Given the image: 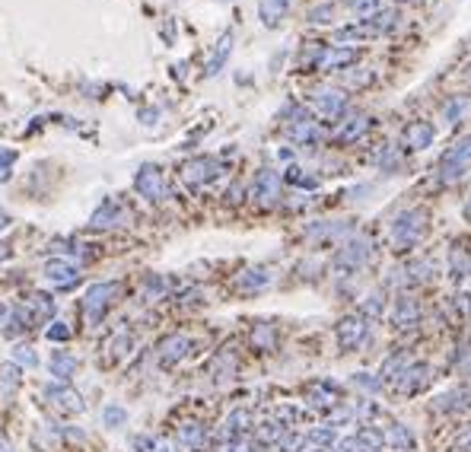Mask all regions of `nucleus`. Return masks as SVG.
<instances>
[{
	"label": "nucleus",
	"instance_id": "obj_51",
	"mask_svg": "<svg viewBox=\"0 0 471 452\" xmlns=\"http://www.w3.org/2000/svg\"><path fill=\"white\" fill-rule=\"evenodd\" d=\"M220 452H248V446H245V443H242V439H239V443H226V446H223Z\"/></svg>",
	"mask_w": 471,
	"mask_h": 452
},
{
	"label": "nucleus",
	"instance_id": "obj_41",
	"mask_svg": "<svg viewBox=\"0 0 471 452\" xmlns=\"http://www.w3.org/2000/svg\"><path fill=\"white\" fill-rule=\"evenodd\" d=\"M382 306H385V299H382V293H369L366 299L360 303V312L363 315H369V318H376L382 312Z\"/></svg>",
	"mask_w": 471,
	"mask_h": 452
},
{
	"label": "nucleus",
	"instance_id": "obj_39",
	"mask_svg": "<svg viewBox=\"0 0 471 452\" xmlns=\"http://www.w3.org/2000/svg\"><path fill=\"white\" fill-rule=\"evenodd\" d=\"M405 369H407V366H405V360L392 354L385 363H382V379H395V382H398V376L405 373Z\"/></svg>",
	"mask_w": 471,
	"mask_h": 452
},
{
	"label": "nucleus",
	"instance_id": "obj_55",
	"mask_svg": "<svg viewBox=\"0 0 471 452\" xmlns=\"http://www.w3.org/2000/svg\"><path fill=\"white\" fill-rule=\"evenodd\" d=\"M0 452H13V446H10V443H6V439H4V436H0Z\"/></svg>",
	"mask_w": 471,
	"mask_h": 452
},
{
	"label": "nucleus",
	"instance_id": "obj_32",
	"mask_svg": "<svg viewBox=\"0 0 471 452\" xmlns=\"http://www.w3.org/2000/svg\"><path fill=\"white\" fill-rule=\"evenodd\" d=\"M356 439H360L363 446H366L369 452H379L382 446H385V439H382V430H376V427H360V433H356Z\"/></svg>",
	"mask_w": 471,
	"mask_h": 452
},
{
	"label": "nucleus",
	"instance_id": "obj_45",
	"mask_svg": "<svg viewBox=\"0 0 471 452\" xmlns=\"http://www.w3.org/2000/svg\"><path fill=\"white\" fill-rule=\"evenodd\" d=\"M286 178H290L293 185H303V188H315V185H318L315 175H303V169H296V166H293V169H286Z\"/></svg>",
	"mask_w": 471,
	"mask_h": 452
},
{
	"label": "nucleus",
	"instance_id": "obj_50",
	"mask_svg": "<svg viewBox=\"0 0 471 452\" xmlns=\"http://www.w3.org/2000/svg\"><path fill=\"white\" fill-rule=\"evenodd\" d=\"M331 10H335V6H328V4H325V6H315V10L309 13V19H312V23H328Z\"/></svg>",
	"mask_w": 471,
	"mask_h": 452
},
{
	"label": "nucleus",
	"instance_id": "obj_43",
	"mask_svg": "<svg viewBox=\"0 0 471 452\" xmlns=\"http://www.w3.org/2000/svg\"><path fill=\"white\" fill-rule=\"evenodd\" d=\"M465 108H468V99H465V95H455V99L446 105V121H449V124H455V121L462 118Z\"/></svg>",
	"mask_w": 471,
	"mask_h": 452
},
{
	"label": "nucleus",
	"instance_id": "obj_15",
	"mask_svg": "<svg viewBox=\"0 0 471 452\" xmlns=\"http://www.w3.org/2000/svg\"><path fill=\"white\" fill-rule=\"evenodd\" d=\"M286 134L293 137V144H315V140H322L318 121H312L309 115H303V112H296V121L286 127Z\"/></svg>",
	"mask_w": 471,
	"mask_h": 452
},
{
	"label": "nucleus",
	"instance_id": "obj_11",
	"mask_svg": "<svg viewBox=\"0 0 471 452\" xmlns=\"http://www.w3.org/2000/svg\"><path fill=\"white\" fill-rule=\"evenodd\" d=\"M19 309H23V315L29 318V325H45L51 315H54V299H51L48 293H29Z\"/></svg>",
	"mask_w": 471,
	"mask_h": 452
},
{
	"label": "nucleus",
	"instance_id": "obj_40",
	"mask_svg": "<svg viewBox=\"0 0 471 452\" xmlns=\"http://www.w3.org/2000/svg\"><path fill=\"white\" fill-rule=\"evenodd\" d=\"M13 360L19 363V366H35L38 363V357H35V350L29 347V344H16V347H13Z\"/></svg>",
	"mask_w": 471,
	"mask_h": 452
},
{
	"label": "nucleus",
	"instance_id": "obj_34",
	"mask_svg": "<svg viewBox=\"0 0 471 452\" xmlns=\"http://www.w3.org/2000/svg\"><path fill=\"white\" fill-rule=\"evenodd\" d=\"M350 10L356 13L360 19H373L376 13H382V0H350Z\"/></svg>",
	"mask_w": 471,
	"mask_h": 452
},
{
	"label": "nucleus",
	"instance_id": "obj_1",
	"mask_svg": "<svg viewBox=\"0 0 471 452\" xmlns=\"http://www.w3.org/2000/svg\"><path fill=\"white\" fill-rule=\"evenodd\" d=\"M426 233V214L424 210H405L398 220L392 223V248L395 252H407L414 248Z\"/></svg>",
	"mask_w": 471,
	"mask_h": 452
},
{
	"label": "nucleus",
	"instance_id": "obj_36",
	"mask_svg": "<svg viewBox=\"0 0 471 452\" xmlns=\"http://www.w3.org/2000/svg\"><path fill=\"white\" fill-rule=\"evenodd\" d=\"M465 274H468V252H465L462 245L452 248V277L462 280Z\"/></svg>",
	"mask_w": 471,
	"mask_h": 452
},
{
	"label": "nucleus",
	"instance_id": "obj_5",
	"mask_svg": "<svg viewBox=\"0 0 471 452\" xmlns=\"http://www.w3.org/2000/svg\"><path fill=\"white\" fill-rule=\"evenodd\" d=\"M134 188H137L140 197H146V201H163L165 197V178L163 172H159V166H140L137 175H134Z\"/></svg>",
	"mask_w": 471,
	"mask_h": 452
},
{
	"label": "nucleus",
	"instance_id": "obj_8",
	"mask_svg": "<svg viewBox=\"0 0 471 452\" xmlns=\"http://www.w3.org/2000/svg\"><path fill=\"white\" fill-rule=\"evenodd\" d=\"M216 175H220V166H216V159H210V156H194L182 166V178L191 185V188H201V185L214 182Z\"/></svg>",
	"mask_w": 471,
	"mask_h": 452
},
{
	"label": "nucleus",
	"instance_id": "obj_42",
	"mask_svg": "<svg viewBox=\"0 0 471 452\" xmlns=\"http://www.w3.org/2000/svg\"><path fill=\"white\" fill-rule=\"evenodd\" d=\"M350 382H354L356 388H363V392H373V395L382 388V379H376V376H369V373H356Z\"/></svg>",
	"mask_w": 471,
	"mask_h": 452
},
{
	"label": "nucleus",
	"instance_id": "obj_22",
	"mask_svg": "<svg viewBox=\"0 0 471 452\" xmlns=\"http://www.w3.org/2000/svg\"><path fill=\"white\" fill-rule=\"evenodd\" d=\"M48 373L54 376L57 382H70V379H74V373H76V360L70 354H64V350H54L51 360H48Z\"/></svg>",
	"mask_w": 471,
	"mask_h": 452
},
{
	"label": "nucleus",
	"instance_id": "obj_12",
	"mask_svg": "<svg viewBox=\"0 0 471 452\" xmlns=\"http://www.w3.org/2000/svg\"><path fill=\"white\" fill-rule=\"evenodd\" d=\"M188 350H191V337L188 335H169V337H163V341H159L156 357H159V363H163V366H172V363L185 360V357H188Z\"/></svg>",
	"mask_w": 471,
	"mask_h": 452
},
{
	"label": "nucleus",
	"instance_id": "obj_37",
	"mask_svg": "<svg viewBox=\"0 0 471 452\" xmlns=\"http://www.w3.org/2000/svg\"><path fill=\"white\" fill-rule=\"evenodd\" d=\"M252 344L258 350H271L274 347V331L267 328V325H255V331H252Z\"/></svg>",
	"mask_w": 471,
	"mask_h": 452
},
{
	"label": "nucleus",
	"instance_id": "obj_24",
	"mask_svg": "<svg viewBox=\"0 0 471 452\" xmlns=\"http://www.w3.org/2000/svg\"><path fill=\"white\" fill-rule=\"evenodd\" d=\"M392 322L398 325V328H414V325L420 322V306L407 296L398 299V303H395V312H392Z\"/></svg>",
	"mask_w": 471,
	"mask_h": 452
},
{
	"label": "nucleus",
	"instance_id": "obj_30",
	"mask_svg": "<svg viewBox=\"0 0 471 452\" xmlns=\"http://www.w3.org/2000/svg\"><path fill=\"white\" fill-rule=\"evenodd\" d=\"M19 388V366L16 363H4L0 366V395H13Z\"/></svg>",
	"mask_w": 471,
	"mask_h": 452
},
{
	"label": "nucleus",
	"instance_id": "obj_44",
	"mask_svg": "<svg viewBox=\"0 0 471 452\" xmlns=\"http://www.w3.org/2000/svg\"><path fill=\"white\" fill-rule=\"evenodd\" d=\"M13 163H16V150H0V182H6L13 172Z\"/></svg>",
	"mask_w": 471,
	"mask_h": 452
},
{
	"label": "nucleus",
	"instance_id": "obj_53",
	"mask_svg": "<svg viewBox=\"0 0 471 452\" xmlns=\"http://www.w3.org/2000/svg\"><path fill=\"white\" fill-rule=\"evenodd\" d=\"M13 255V248H10V242H0V265H4L6 258Z\"/></svg>",
	"mask_w": 471,
	"mask_h": 452
},
{
	"label": "nucleus",
	"instance_id": "obj_17",
	"mask_svg": "<svg viewBox=\"0 0 471 452\" xmlns=\"http://www.w3.org/2000/svg\"><path fill=\"white\" fill-rule=\"evenodd\" d=\"M124 210L118 207L115 201H102V207L93 214V220H89V226L95 229H112V226H124Z\"/></svg>",
	"mask_w": 471,
	"mask_h": 452
},
{
	"label": "nucleus",
	"instance_id": "obj_4",
	"mask_svg": "<svg viewBox=\"0 0 471 452\" xmlns=\"http://www.w3.org/2000/svg\"><path fill=\"white\" fill-rule=\"evenodd\" d=\"M373 258V242L369 239H360V236H354V239L347 242V245L337 252V258H335V267L337 271H344V274H350V271H360L366 261Z\"/></svg>",
	"mask_w": 471,
	"mask_h": 452
},
{
	"label": "nucleus",
	"instance_id": "obj_52",
	"mask_svg": "<svg viewBox=\"0 0 471 452\" xmlns=\"http://www.w3.org/2000/svg\"><path fill=\"white\" fill-rule=\"evenodd\" d=\"M458 449H471V430H465L462 436H458Z\"/></svg>",
	"mask_w": 471,
	"mask_h": 452
},
{
	"label": "nucleus",
	"instance_id": "obj_46",
	"mask_svg": "<svg viewBox=\"0 0 471 452\" xmlns=\"http://www.w3.org/2000/svg\"><path fill=\"white\" fill-rule=\"evenodd\" d=\"M45 337H48V341H67L70 337L67 322H51L48 328H45Z\"/></svg>",
	"mask_w": 471,
	"mask_h": 452
},
{
	"label": "nucleus",
	"instance_id": "obj_20",
	"mask_svg": "<svg viewBox=\"0 0 471 452\" xmlns=\"http://www.w3.org/2000/svg\"><path fill=\"white\" fill-rule=\"evenodd\" d=\"M248 427H252V414L242 411V407H239V411H233V414L226 417V424H223L220 436H223V439H229V443H239V439L248 433Z\"/></svg>",
	"mask_w": 471,
	"mask_h": 452
},
{
	"label": "nucleus",
	"instance_id": "obj_13",
	"mask_svg": "<svg viewBox=\"0 0 471 452\" xmlns=\"http://www.w3.org/2000/svg\"><path fill=\"white\" fill-rule=\"evenodd\" d=\"M363 337H366V322L356 315H347L337 322V341H341L344 350H354L363 344Z\"/></svg>",
	"mask_w": 471,
	"mask_h": 452
},
{
	"label": "nucleus",
	"instance_id": "obj_35",
	"mask_svg": "<svg viewBox=\"0 0 471 452\" xmlns=\"http://www.w3.org/2000/svg\"><path fill=\"white\" fill-rule=\"evenodd\" d=\"M286 433V427L284 424H261L258 427V443H280V436Z\"/></svg>",
	"mask_w": 471,
	"mask_h": 452
},
{
	"label": "nucleus",
	"instance_id": "obj_56",
	"mask_svg": "<svg viewBox=\"0 0 471 452\" xmlns=\"http://www.w3.org/2000/svg\"><path fill=\"white\" fill-rule=\"evenodd\" d=\"M6 223H10V216H6L4 210H0V229H6Z\"/></svg>",
	"mask_w": 471,
	"mask_h": 452
},
{
	"label": "nucleus",
	"instance_id": "obj_10",
	"mask_svg": "<svg viewBox=\"0 0 471 452\" xmlns=\"http://www.w3.org/2000/svg\"><path fill=\"white\" fill-rule=\"evenodd\" d=\"M45 395L51 398V405L61 407V411H67V414H80L83 407H86L83 398H80V392H74L67 382H48V386H45Z\"/></svg>",
	"mask_w": 471,
	"mask_h": 452
},
{
	"label": "nucleus",
	"instance_id": "obj_23",
	"mask_svg": "<svg viewBox=\"0 0 471 452\" xmlns=\"http://www.w3.org/2000/svg\"><path fill=\"white\" fill-rule=\"evenodd\" d=\"M204 439H207V430L197 420H188V424H182L175 430V443L185 446V449H197V446H204Z\"/></svg>",
	"mask_w": 471,
	"mask_h": 452
},
{
	"label": "nucleus",
	"instance_id": "obj_57",
	"mask_svg": "<svg viewBox=\"0 0 471 452\" xmlns=\"http://www.w3.org/2000/svg\"><path fill=\"white\" fill-rule=\"evenodd\" d=\"M465 216H468V220H471V201L465 204Z\"/></svg>",
	"mask_w": 471,
	"mask_h": 452
},
{
	"label": "nucleus",
	"instance_id": "obj_31",
	"mask_svg": "<svg viewBox=\"0 0 471 452\" xmlns=\"http://www.w3.org/2000/svg\"><path fill=\"white\" fill-rule=\"evenodd\" d=\"M131 335H127V331H118V335L112 337V341H108V360H121V357H127V350H131Z\"/></svg>",
	"mask_w": 471,
	"mask_h": 452
},
{
	"label": "nucleus",
	"instance_id": "obj_16",
	"mask_svg": "<svg viewBox=\"0 0 471 452\" xmlns=\"http://www.w3.org/2000/svg\"><path fill=\"white\" fill-rule=\"evenodd\" d=\"M433 137H436V127H433L430 121H411V124L405 127V144L411 146V150H426V146L433 144Z\"/></svg>",
	"mask_w": 471,
	"mask_h": 452
},
{
	"label": "nucleus",
	"instance_id": "obj_25",
	"mask_svg": "<svg viewBox=\"0 0 471 452\" xmlns=\"http://www.w3.org/2000/svg\"><path fill=\"white\" fill-rule=\"evenodd\" d=\"M229 51H233V32H223L220 42H216V48H214V54H210V61H207V67H204V74L207 76L220 74L223 64H226V57H229Z\"/></svg>",
	"mask_w": 471,
	"mask_h": 452
},
{
	"label": "nucleus",
	"instance_id": "obj_21",
	"mask_svg": "<svg viewBox=\"0 0 471 452\" xmlns=\"http://www.w3.org/2000/svg\"><path fill=\"white\" fill-rule=\"evenodd\" d=\"M366 131H369V118L363 112H356L337 127V140H341V144H354V140H360Z\"/></svg>",
	"mask_w": 471,
	"mask_h": 452
},
{
	"label": "nucleus",
	"instance_id": "obj_27",
	"mask_svg": "<svg viewBox=\"0 0 471 452\" xmlns=\"http://www.w3.org/2000/svg\"><path fill=\"white\" fill-rule=\"evenodd\" d=\"M382 439H385V446H395V452H407L414 446V436L407 433V427H401V424L382 427Z\"/></svg>",
	"mask_w": 471,
	"mask_h": 452
},
{
	"label": "nucleus",
	"instance_id": "obj_48",
	"mask_svg": "<svg viewBox=\"0 0 471 452\" xmlns=\"http://www.w3.org/2000/svg\"><path fill=\"white\" fill-rule=\"evenodd\" d=\"M156 443H159V439H153V436H134L131 439V446L137 452H156Z\"/></svg>",
	"mask_w": 471,
	"mask_h": 452
},
{
	"label": "nucleus",
	"instance_id": "obj_49",
	"mask_svg": "<svg viewBox=\"0 0 471 452\" xmlns=\"http://www.w3.org/2000/svg\"><path fill=\"white\" fill-rule=\"evenodd\" d=\"M337 452H369V449L354 436V439H341V443H337Z\"/></svg>",
	"mask_w": 471,
	"mask_h": 452
},
{
	"label": "nucleus",
	"instance_id": "obj_18",
	"mask_svg": "<svg viewBox=\"0 0 471 452\" xmlns=\"http://www.w3.org/2000/svg\"><path fill=\"white\" fill-rule=\"evenodd\" d=\"M271 280L274 277H271L267 267H248V271H242L239 277H236V290L239 293H258V290H264Z\"/></svg>",
	"mask_w": 471,
	"mask_h": 452
},
{
	"label": "nucleus",
	"instance_id": "obj_26",
	"mask_svg": "<svg viewBox=\"0 0 471 452\" xmlns=\"http://www.w3.org/2000/svg\"><path fill=\"white\" fill-rule=\"evenodd\" d=\"M286 10H290V0H261L258 4V16L267 29L280 25V19L286 16Z\"/></svg>",
	"mask_w": 471,
	"mask_h": 452
},
{
	"label": "nucleus",
	"instance_id": "obj_14",
	"mask_svg": "<svg viewBox=\"0 0 471 452\" xmlns=\"http://www.w3.org/2000/svg\"><path fill=\"white\" fill-rule=\"evenodd\" d=\"M312 105H315L322 115H341L344 105H347V95H344V89L322 86V89L312 93Z\"/></svg>",
	"mask_w": 471,
	"mask_h": 452
},
{
	"label": "nucleus",
	"instance_id": "obj_19",
	"mask_svg": "<svg viewBox=\"0 0 471 452\" xmlns=\"http://www.w3.org/2000/svg\"><path fill=\"white\" fill-rule=\"evenodd\" d=\"M426 382H430V366H424V363H420V366H407L405 373L398 376V382H395V386H398L405 395H417L420 388L426 386Z\"/></svg>",
	"mask_w": 471,
	"mask_h": 452
},
{
	"label": "nucleus",
	"instance_id": "obj_28",
	"mask_svg": "<svg viewBox=\"0 0 471 452\" xmlns=\"http://www.w3.org/2000/svg\"><path fill=\"white\" fill-rule=\"evenodd\" d=\"M309 405L322 407V411H331L337 405V388L328 386V382H318V386H309Z\"/></svg>",
	"mask_w": 471,
	"mask_h": 452
},
{
	"label": "nucleus",
	"instance_id": "obj_38",
	"mask_svg": "<svg viewBox=\"0 0 471 452\" xmlns=\"http://www.w3.org/2000/svg\"><path fill=\"white\" fill-rule=\"evenodd\" d=\"M102 420H105V427H121L127 420V411L121 405H105L102 407Z\"/></svg>",
	"mask_w": 471,
	"mask_h": 452
},
{
	"label": "nucleus",
	"instance_id": "obj_6",
	"mask_svg": "<svg viewBox=\"0 0 471 452\" xmlns=\"http://www.w3.org/2000/svg\"><path fill=\"white\" fill-rule=\"evenodd\" d=\"M45 280H48L54 290H70V286L80 284V271H76V265L67 258H51V261H45Z\"/></svg>",
	"mask_w": 471,
	"mask_h": 452
},
{
	"label": "nucleus",
	"instance_id": "obj_7",
	"mask_svg": "<svg viewBox=\"0 0 471 452\" xmlns=\"http://www.w3.org/2000/svg\"><path fill=\"white\" fill-rule=\"evenodd\" d=\"M356 57H360V51H356V48L328 45V48H322L315 54L312 67H315V70H344V67H350V64H356Z\"/></svg>",
	"mask_w": 471,
	"mask_h": 452
},
{
	"label": "nucleus",
	"instance_id": "obj_33",
	"mask_svg": "<svg viewBox=\"0 0 471 452\" xmlns=\"http://www.w3.org/2000/svg\"><path fill=\"white\" fill-rule=\"evenodd\" d=\"M398 10H382V13H376L373 19H366L369 25H373L376 29V35H379V32H385V29H395V25H398Z\"/></svg>",
	"mask_w": 471,
	"mask_h": 452
},
{
	"label": "nucleus",
	"instance_id": "obj_58",
	"mask_svg": "<svg viewBox=\"0 0 471 452\" xmlns=\"http://www.w3.org/2000/svg\"><path fill=\"white\" fill-rule=\"evenodd\" d=\"M322 452H328V449H322Z\"/></svg>",
	"mask_w": 471,
	"mask_h": 452
},
{
	"label": "nucleus",
	"instance_id": "obj_54",
	"mask_svg": "<svg viewBox=\"0 0 471 452\" xmlns=\"http://www.w3.org/2000/svg\"><path fill=\"white\" fill-rule=\"evenodd\" d=\"M156 115L159 112H144V124H156Z\"/></svg>",
	"mask_w": 471,
	"mask_h": 452
},
{
	"label": "nucleus",
	"instance_id": "obj_3",
	"mask_svg": "<svg viewBox=\"0 0 471 452\" xmlns=\"http://www.w3.org/2000/svg\"><path fill=\"white\" fill-rule=\"evenodd\" d=\"M468 166H471V134L462 137L458 144H452L449 150L443 153V159H439V178H443L446 185H452L465 175Z\"/></svg>",
	"mask_w": 471,
	"mask_h": 452
},
{
	"label": "nucleus",
	"instance_id": "obj_47",
	"mask_svg": "<svg viewBox=\"0 0 471 452\" xmlns=\"http://www.w3.org/2000/svg\"><path fill=\"white\" fill-rule=\"evenodd\" d=\"M379 166H382V169H398V166H401V153L395 150V146H388V150L382 153Z\"/></svg>",
	"mask_w": 471,
	"mask_h": 452
},
{
	"label": "nucleus",
	"instance_id": "obj_2",
	"mask_svg": "<svg viewBox=\"0 0 471 452\" xmlns=\"http://www.w3.org/2000/svg\"><path fill=\"white\" fill-rule=\"evenodd\" d=\"M121 293V286L115 280H102V284H93L83 296V315H86L89 325H99L102 315L108 312V306L115 303V296Z\"/></svg>",
	"mask_w": 471,
	"mask_h": 452
},
{
	"label": "nucleus",
	"instance_id": "obj_29",
	"mask_svg": "<svg viewBox=\"0 0 471 452\" xmlns=\"http://www.w3.org/2000/svg\"><path fill=\"white\" fill-rule=\"evenodd\" d=\"M471 405V392L468 388H452V392H446V395H439L436 398V411H462V407H468Z\"/></svg>",
	"mask_w": 471,
	"mask_h": 452
},
{
	"label": "nucleus",
	"instance_id": "obj_9",
	"mask_svg": "<svg viewBox=\"0 0 471 452\" xmlns=\"http://www.w3.org/2000/svg\"><path fill=\"white\" fill-rule=\"evenodd\" d=\"M252 197L261 207H274L280 201V175L274 169H261L252 185Z\"/></svg>",
	"mask_w": 471,
	"mask_h": 452
}]
</instances>
